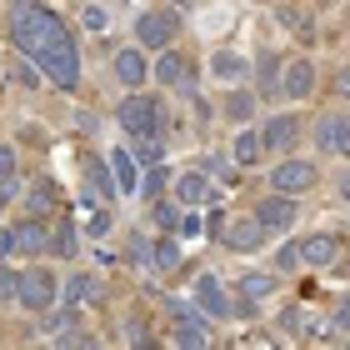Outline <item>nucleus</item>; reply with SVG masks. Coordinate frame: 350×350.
Here are the masks:
<instances>
[{"label": "nucleus", "instance_id": "nucleus-1", "mask_svg": "<svg viewBox=\"0 0 350 350\" xmlns=\"http://www.w3.org/2000/svg\"><path fill=\"white\" fill-rule=\"evenodd\" d=\"M30 60H36V66L51 75L60 90H75V85H81V45H75V36H70L66 21H60L51 36L36 45V55H30Z\"/></svg>", "mask_w": 350, "mask_h": 350}, {"label": "nucleus", "instance_id": "nucleus-2", "mask_svg": "<svg viewBox=\"0 0 350 350\" xmlns=\"http://www.w3.org/2000/svg\"><path fill=\"white\" fill-rule=\"evenodd\" d=\"M55 25H60V15L36 5V0H15L10 5V40H15V51H25V60L36 55V45L51 36Z\"/></svg>", "mask_w": 350, "mask_h": 350}, {"label": "nucleus", "instance_id": "nucleus-3", "mask_svg": "<svg viewBox=\"0 0 350 350\" xmlns=\"http://www.w3.org/2000/svg\"><path fill=\"white\" fill-rule=\"evenodd\" d=\"M161 95H146V90H131L120 100V110H116V120H120V131L125 135H161Z\"/></svg>", "mask_w": 350, "mask_h": 350}, {"label": "nucleus", "instance_id": "nucleus-4", "mask_svg": "<svg viewBox=\"0 0 350 350\" xmlns=\"http://www.w3.org/2000/svg\"><path fill=\"white\" fill-rule=\"evenodd\" d=\"M180 36V15L175 10H140V21H135V45L140 51H165V45Z\"/></svg>", "mask_w": 350, "mask_h": 350}, {"label": "nucleus", "instance_id": "nucleus-5", "mask_svg": "<svg viewBox=\"0 0 350 350\" xmlns=\"http://www.w3.org/2000/svg\"><path fill=\"white\" fill-rule=\"evenodd\" d=\"M55 295H60V280L51 275V270H25V275H21V291H15V300H21L30 315L51 310V306H55Z\"/></svg>", "mask_w": 350, "mask_h": 350}, {"label": "nucleus", "instance_id": "nucleus-6", "mask_svg": "<svg viewBox=\"0 0 350 350\" xmlns=\"http://www.w3.org/2000/svg\"><path fill=\"white\" fill-rule=\"evenodd\" d=\"M170 321H175V345H185V350H205V345H211V330H205L196 306L170 300Z\"/></svg>", "mask_w": 350, "mask_h": 350}, {"label": "nucleus", "instance_id": "nucleus-7", "mask_svg": "<svg viewBox=\"0 0 350 350\" xmlns=\"http://www.w3.org/2000/svg\"><path fill=\"white\" fill-rule=\"evenodd\" d=\"M120 196V185H116V175H110V161L105 155H90L85 161V200L90 205H110Z\"/></svg>", "mask_w": 350, "mask_h": 350}, {"label": "nucleus", "instance_id": "nucleus-8", "mask_svg": "<svg viewBox=\"0 0 350 350\" xmlns=\"http://www.w3.org/2000/svg\"><path fill=\"white\" fill-rule=\"evenodd\" d=\"M260 150L265 155H285L295 146V135H300V120L295 116H265V125H260Z\"/></svg>", "mask_w": 350, "mask_h": 350}, {"label": "nucleus", "instance_id": "nucleus-9", "mask_svg": "<svg viewBox=\"0 0 350 350\" xmlns=\"http://www.w3.org/2000/svg\"><path fill=\"white\" fill-rule=\"evenodd\" d=\"M150 75H155L161 85H170V90H185V95L196 90V70H190V60H185V55H175L170 45L161 51V60H155V70H150Z\"/></svg>", "mask_w": 350, "mask_h": 350}, {"label": "nucleus", "instance_id": "nucleus-10", "mask_svg": "<svg viewBox=\"0 0 350 350\" xmlns=\"http://www.w3.org/2000/svg\"><path fill=\"white\" fill-rule=\"evenodd\" d=\"M270 185H275L280 196H306V190L315 185V165L310 161H280L275 170H270Z\"/></svg>", "mask_w": 350, "mask_h": 350}, {"label": "nucleus", "instance_id": "nucleus-11", "mask_svg": "<svg viewBox=\"0 0 350 350\" xmlns=\"http://www.w3.org/2000/svg\"><path fill=\"white\" fill-rule=\"evenodd\" d=\"M256 220L265 226V235H280V230H291V226H295V200L275 190V196H265V200L256 205Z\"/></svg>", "mask_w": 350, "mask_h": 350}, {"label": "nucleus", "instance_id": "nucleus-12", "mask_svg": "<svg viewBox=\"0 0 350 350\" xmlns=\"http://www.w3.org/2000/svg\"><path fill=\"white\" fill-rule=\"evenodd\" d=\"M285 81H280V95H291V100H306V95L315 90V66H310V55H295V60H285Z\"/></svg>", "mask_w": 350, "mask_h": 350}, {"label": "nucleus", "instance_id": "nucleus-13", "mask_svg": "<svg viewBox=\"0 0 350 350\" xmlns=\"http://www.w3.org/2000/svg\"><path fill=\"white\" fill-rule=\"evenodd\" d=\"M170 190H175V205H180V211H196V205L211 200V180H205V170H185V175H175Z\"/></svg>", "mask_w": 350, "mask_h": 350}, {"label": "nucleus", "instance_id": "nucleus-14", "mask_svg": "<svg viewBox=\"0 0 350 350\" xmlns=\"http://www.w3.org/2000/svg\"><path fill=\"white\" fill-rule=\"evenodd\" d=\"M196 306L205 315H215V321H230V300H226V291H220V280L211 275V270L196 275Z\"/></svg>", "mask_w": 350, "mask_h": 350}, {"label": "nucleus", "instance_id": "nucleus-15", "mask_svg": "<svg viewBox=\"0 0 350 350\" xmlns=\"http://www.w3.org/2000/svg\"><path fill=\"white\" fill-rule=\"evenodd\" d=\"M146 75H150V66H146V51H140V45L116 51V81L125 90H140V85H146Z\"/></svg>", "mask_w": 350, "mask_h": 350}, {"label": "nucleus", "instance_id": "nucleus-16", "mask_svg": "<svg viewBox=\"0 0 350 350\" xmlns=\"http://www.w3.org/2000/svg\"><path fill=\"white\" fill-rule=\"evenodd\" d=\"M336 256H340V235H330V230L300 235V260H306V265H330Z\"/></svg>", "mask_w": 350, "mask_h": 350}, {"label": "nucleus", "instance_id": "nucleus-17", "mask_svg": "<svg viewBox=\"0 0 350 350\" xmlns=\"http://www.w3.org/2000/svg\"><path fill=\"white\" fill-rule=\"evenodd\" d=\"M220 241H226L230 250H241V256H250V250L265 245V226H260L256 215H250V220H235L230 230H220Z\"/></svg>", "mask_w": 350, "mask_h": 350}, {"label": "nucleus", "instance_id": "nucleus-18", "mask_svg": "<svg viewBox=\"0 0 350 350\" xmlns=\"http://www.w3.org/2000/svg\"><path fill=\"white\" fill-rule=\"evenodd\" d=\"M315 140H321L325 155H350V116H325Z\"/></svg>", "mask_w": 350, "mask_h": 350}, {"label": "nucleus", "instance_id": "nucleus-19", "mask_svg": "<svg viewBox=\"0 0 350 350\" xmlns=\"http://www.w3.org/2000/svg\"><path fill=\"white\" fill-rule=\"evenodd\" d=\"M211 70H215V81H220V85H241L250 66H245V55H235V51H215Z\"/></svg>", "mask_w": 350, "mask_h": 350}, {"label": "nucleus", "instance_id": "nucleus-20", "mask_svg": "<svg viewBox=\"0 0 350 350\" xmlns=\"http://www.w3.org/2000/svg\"><path fill=\"white\" fill-rule=\"evenodd\" d=\"M150 270L155 275H175V270H180V245H175V235H161V241L150 245Z\"/></svg>", "mask_w": 350, "mask_h": 350}, {"label": "nucleus", "instance_id": "nucleus-21", "mask_svg": "<svg viewBox=\"0 0 350 350\" xmlns=\"http://www.w3.org/2000/svg\"><path fill=\"white\" fill-rule=\"evenodd\" d=\"M105 161H110V175H116V185H120V196H135V155L131 150H110L105 155Z\"/></svg>", "mask_w": 350, "mask_h": 350}, {"label": "nucleus", "instance_id": "nucleus-22", "mask_svg": "<svg viewBox=\"0 0 350 350\" xmlns=\"http://www.w3.org/2000/svg\"><path fill=\"white\" fill-rule=\"evenodd\" d=\"M75 235H81V230H75L70 220H60V226H55L51 235H45V250H51V256H60V260H66V256H75V250H81V241H75Z\"/></svg>", "mask_w": 350, "mask_h": 350}, {"label": "nucleus", "instance_id": "nucleus-23", "mask_svg": "<svg viewBox=\"0 0 350 350\" xmlns=\"http://www.w3.org/2000/svg\"><path fill=\"white\" fill-rule=\"evenodd\" d=\"M15 235H21V256H40V250H45V235H51V230H45L36 215H25L21 226H15Z\"/></svg>", "mask_w": 350, "mask_h": 350}, {"label": "nucleus", "instance_id": "nucleus-24", "mask_svg": "<svg viewBox=\"0 0 350 350\" xmlns=\"http://www.w3.org/2000/svg\"><path fill=\"white\" fill-rule=\"evenodd\" d=\"M51 205H55V180H51V175H40V180L36 185H30V200H25V215H45V211H51Z\"/></svg>", "mask_w": 350, "mask_h": 350}, {"label": "nucleus", "instance_id": "nucleus-25", "mask_svg": "<svg viewBox=\"0 0 350 350\" xmlns=\"http://www.w3.org/2000/svg\"><path fill=\"white\" fill-rule=\"evenodd\" d=\"M220 110H226V120H250V116H256V95H250V90H230Z\"/></svg>", "mask_w": 350, "mask_h": 350}, {"label": "nucleus", "instance_id": "nucleus-26", "mask_svg": "<svg viewBox=\"0 0 350 350\" xmlns=\"http://www.w3.org/2000/svg\"><path fill=\"white\" fill-rule=\"evenodd\" d=\"M131 155H135V165L146 170V165H161L165 161V146H161V135H140V146Z\"/></svg>", "mask_w": 350, "mask_h": 350}, {"label": "nucleus", "instance_id": "nucleus-27", "mask_svg": "<svg viewBox=\"0 0 350 350\" xmlns=\"http://www.w3.org/2000/svg\"><path fill=\"white\" fill-rule=\"evenodd\" d=\"M280 66H285V60L280 55H260V66H256V75H260V95H275L280 90V81H275V75H280Z\"/></svg>", "mask_w": 350, "mask_h": 350}, {"label": "nucleus", "instance_id": "nucleus-28", "mask_svg": "<svg viewBox=\"0 0 350 350\" xmlns=\"http://www.w3.org/2000/svg\"><path fill=\"white\" fill-rule=\"evenodd\" d=\"M95 295H100V280H95V275H70L66 280V300H70V306H75V300H95Z\"/></svg>", "mask_w": 350, "mask_h": 350}, {"label": "nucleus", "instance_id": "nucleus-29", "mask_svg": "<svg viewBox=\"0 0 350 350\" xmlns=\"http://www.w3.org/2000/svg\"><path fill=\"white\" fill-rule=\"evenodd\" d=\"M260 155H265V150H260V135H256V131H245L241 140H235V165H256Z\"/></svg>", "mask_w": 350, "mask_h": 350}, {"label": "nucleus", "instance_id": "nucleus-30", "mask_svg": "<svg viewBox=\"0 0 350 350\" xmlns=\"http://www.w3.org/2000/svg\"><path fill=\"white\" fill-rule=\"evenodd\" d=\"M170 185V175L161 170V165H146V180H140V196L146 200H161V190Z\"/></svg>", "mask_w": 350, "mask_h": 350}, {"label": "nucleus", "instance_id": "nucleus-31", "mask_svg": "<svg viewBox=\"0 0 350 350\" xmlns=\"http://www.w3.org/2000/svg\"><path fill=\"white\" fill-rule=\"evenodd\" d=\"M150 220H155V226H161V230H175V226H180V205H175V200H155Z\"/></svg>", "mask_w": 350, "mask_h": 350}, {"label": "nucleus", "instance_id": "nucleus-32", "mask_svg": "<svg viewBox=\"0 0 350 350\" xmlns=\"http://www.w3.org/2000/svg\"><path fill=\"white\" fill-rule=\"evenodd\" d=\"M81 21H85V30H95V36H105V30H110V10H100L95 0H85V15H81Z\"/></svg>", "mask_w": 350, "mask_h": 350}, {"label": "nucleus", "instance_id": "nucleus-33", "mask_svg": "<svg viewBox=\"0 0 350 350\" xmlns=\"http://www.w3.org/2000/svg\"><path fill=\"white\" fill-rule=\"evenodd\" d=\"M270 291H275V280H270V275H245V280H241V295H250V300H260V295H270Z\"/></svg>", "mask_w": 350, "mask_h": 350}, {"label": "nucleus", "instance_id": "nucleus-34", "mask_svg": "<svg viewBox=\"0 0 350 350\" xmlns=\"http://www.w3.org/2000/svg\"><path fill=\"white\" fill-rule=\"evenodd\" d=\"M200 170H211V175H226V180H235V165L226 161V155H205Z\"/></svg>", "mask_w": 350, "mask_h": 350}, {"label": "nucleus", "instance_id": "nucleus-35", "mask_svg": "<svg viewBox=\"0 0 350 350\" xmlns=\"http://www.w3.org/2000/svg\"><path fill=\"white\" fill-rule=\"evenodd\" d=\"M15 291H21V275L10 265H0V300H15Z\"/></svg>", "mask_w": 350, "mask_h": 350}, {"label": "nucleus", "instance_id": "nucleus-36", "mask_svg": "<svg viewBox=\"0 0 350 350\" xmlns=\"http://www.w3.org/2000/svg\"><path fill=\"white\" fill-rule=\"evenodd\" d=\"M45 330H51V336H66V330L75 325V310H66V315H45V321H40Z\"/></svg>", "mask_w": 350, "mask_h": 350}, {"label": "nucleus", "instance_id": "nucleus-37", "mask_svg": "<svg viewBox=\"0 0 350 350\" xmlns=\"http://www.w3.org/2000/svg\"><path fill=\"white\" fill-rule=\"evenodd\" d=\"M125 340H131V345H150V330L140 325L135 315H125Z\"/></svg>", "mask_w": 350, "mask_h": 350}, {"label": "nucleus", "instance_id": "nucleus-38", "mask_svg": "<svg viewBox=\"0 0 350 350\" xmlns=\"http://www.w3.org/2000/svg\"><path fill=\"white\" fill-rule=\"evenodd\" d=\"M90 235H110V211H105V205L90 211Z\"/></svg>", "mask_w": 350, "mask_h": 350}, {"label": "nucleus", "instance_id": "nucleus-39", "mask_svg": "<svg viewBox=\"0 0 350 350\" xmlns=\"http://www.w3.org/2000/svg\"><path fill=\"white\" fill-rule=\"evenodd\" d=\"M0 256H5V260H10V256H21V235H15V226L0 235Z\"/></svg>", "mask_w": 350, "mask_h": 350}, {"label": "nucleus", "instance_id": "nucleus-40", "mask_svg": "<svg viewBox=\"0 0 350 350\" xmlns=\"http://www.w3.org/2000/svg\"><path fill=\"white\" fill-rule=\"evenodd\" d=\"M131 260L150 265V241H146V235H135V241H131Z\"/></svg>", "mask_w": 350, "mask_h": 350}, {"label": "nucleus", "instance_id": "nucleus-41", "mask_svg": "<svg viewBox=\"0 0 350 350\" xmlns=\"http://www.w3.org/2000/svg\"><path fill=\"white\" fill-rule=\"evenodd\" d=\"M275 265H280V270H295V265H300V245H285L280 256H275Z\"/></svg>", "mask_w": 350, "mask_h": 350}, {"label": "nucleus", "instance_id": "nucleus-42", "mask_svg": "<svg viewBox=\"0 0 350 350\" xmlns=\"http://www.w3.org/2000/svg\"><path fill=\"white\" fill-rule=\"evenodd\" d=\"M5 175H15V150L0 146V180H5Z\"/></svg>", "mask_w": 350, "mask_h": 350}, {"label": "nucleus", "instance_id": "nucleus-43", "mask_svg": "<svg viewBox=\"0 0 350 350\" xmlns=\"http://www.w3.org/2000/svg\"><path fill=\"white\" fill-rule=\"evenodd\" d=\"M10 200H15V175H5V180H0V211H5Z\"/></svg>", "mask_w": 350, "mask_h": 350}, {"label": "nucleus", "instance_id": "nucleus-44", "mask_svg": "<svg viewBox=\"0 0 350 350\" xmlns=\"http://www.w3.org/2000/svg\"><path fill=\"white\" fill-rule=\"evenodd\" d=\"M175 230H180V235H200V220L185 211V215H180V226H175Z\"/></svg>", "mask_w": 350, "mask_h": 350}, {"label": "nucleus", "instance_id": "nucleus-45", "mask_svg": "<svg viewBox=\"0 0 350 350\" xmlns=\"http://www.w3.org/2000/svg\"><path fill=\"white\" fill-rule=\"evenodd\" d=\"M336 325H340V330H350V295L336 306Z\"/></svg>", "mask_w": 350, "mask_h": 350}, {"label": "nucleus", "instance_id": "nucleus-46", "mask_svg": "<svg viewBox=\"0 0 350 350\" xmlns=\"http://www.w3.org/2000/svg\"><path fill=\"white\" fill-rule=\"evenodd\" d=\"M336 95H340V100H350V66L336 75Z\"/></svg>", "mask_w": 350, "mask_h": 350}, {"label": "nucleus", "instance_id": "nucleus-47", "mask_svg": "<svg viewBox=\"0 0 350 350\" xmlns=\"http://www.w3.org/2000/svg\"><path fill=\"white\" fill-rule=\"evenodd\" d=\"M205 230H211L215 241H220V230H226V215H220V211H211V220H205Z\"/></svg>", "mask_w": 350, "mask_h": 350}, {"label": "nucleus", "instance_id": "nucleus-48", "mask_svg": "<svg viewBox=\"0 0 350 350\" xmlns=\"http://www.w3.org/2000/svg\"><path fill=\"white\" fill-rule=\"evenodd\" d=\"M170 5H196V0H170Z\"/></svg>", "mask_w": 350, "mask_h": 350}, {"label": "nucleus", "instance_id": "nucleus-49", "mask_svg": "<svg viewBox=\"0 0 350 350\" xmlns=\"http://www.w3.org/2000/svg\"><path fill=\"white\" fill-rule=\"evenodd\" d=\"M345 345H350V340H345Z\"/></svg>", "mask_w": 350, "mask_h": 350}]
</instances>
